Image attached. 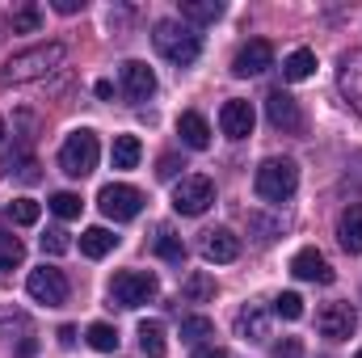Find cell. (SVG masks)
<instances>
[{
    "label": "cell",
    "instance_id": "cell-1",
    "mask_svg": "<svg viewBox=\"0 0 362 358\" xmlns=\"http://www.w3.org/2000/svg\"><path fill=\"white\" fill-rule=\"evenodd\" d=\"M64 64V42H38V47H25L17 55H8V64L0 68V85H30V81H42L51 68Z\"/></svg>",
    "mask_w": 362,
    "mask_h": 358
},
{
    "label": "cell",
    "instance_id": "cell-2",
    "mask_svg": "<svg viewBox=\"0 0 362 358\" xmlns=\"http://www.w3.org/2000/svg\"><path fill=\"white\" fill-rule=\"evenodd\" d=\"M152 42H156V51H160L169 64H177V68H189V64L202 55V38H198L189 25H177V21H156Z\"/></svg>",
    "mask_w": 362,
    "mask_h": 358
},
{
    "label": "cell",
    "instance_id": "cell-3",
    "mask_svg": "<svg viewBox=\"0 0 362 358\" xmlns=\"http://www.w3.org/2000/svg\"><path fill=\"white\" fill-rule=\"evenodd\" d=\"M253 190H257L262 202H286V198L299 190V169H295V161H286V156L262 161V169H257V178H253Z\"/></svg>",
    "mask_w": 362,
    "mask_h": 358
},
{
    "label": "cell",
    "instance_id": "cell-4",
    "mask_svg": "<svg viewBox=\"0 0 362 358\" xmlns=\"http://www.w3.org/2000/svg\"><path fill=\"white\" fill-rule=\"evenodd\" d=\"M97 156H101L97 135H93L89 127H81V131H72V135L64 139V148H59V169H64L68 178H89L93 169H97Z\"/></svg>",
    "mask_w": 362,
    "mask_h": 358
},
{
    "label": "cell",
    "instance_id": "cell-5",
    "mask_svg": "<svg viewBox=\"0 0 362 358\" xmlns=\"http://www.w3.org/2000/svg\"><path fill=\"white\" fill-rule=\"evenodd\" d=\"M156 291H160V282L148 270H122V274L110 278V299L118 308H139V304L156 299Z\"/></svg>",
    "mask_w": 362,
    "mask_h": 358
},
{
    "label": "cell",
    "instance_id": "cell-6",
    "mask_svg": "<svg viewBox=\"0 0 362 358\" xmlns=\"http://www.w3.org/2000/svg\"><path fill=\"white\" fill-rule=\"evenodd\" d=\"M97 207L114 219V224H127V219H135L139 211H144V194L135 190V185H122V181H114V185H101V194H97Z\"/></svg>",
    "mask_w": 362,
    "mask_h": 358
},
{
    "label": "cell",
    "instance_id": "cell-7",
    "mask_svg": "<svg viewBox=\"0 0 362 358\" xmlns=\"http://www.w3.org/2000/svg\"><path fill=\"white\" fill-rule=\"evenodd\" d=\"M211 202H215V181L202 178V173L181 178L177 190H173V211L177 215H202Z\"/></svg>",
    "mask_w": 362,
    "mask_h": 358
},
{
    "label": "cell",
    "instance_id": "cell-8",
    "mask_svg": "<svg viewBox=\"0 0 362 358\" xmlns=\"http://www.w3.org/2000/svg\"><path fill=\"white\" fill-rule=\"evenodd\" d=\"M25 291H30V299H38V304H47V308L68 304V278H64V270H55V266L30 270Z\"/></svg>",
    "mask_w": 362,
    "mask_h": 358
},
{
    "label": "cell",
    "instance_id": "cell-9",
    "mask_svg": "<svg viewBox=\"0 0 362 358\" xmlns=\"http://www.w3.org/2000/svg\"><path fill=\"white\" fill-rule=\"evenodd\" d=\"M316 329H320V337H329V342H346V337H354V329H358V312H354L350 304H329V308L316 312Z\"/></svg>",
    "mask_w": 362,
    "mask_h": 358
},
{
    "label": "cell",
    "instance_id": "cell-10",
    "mask_svg": "<svg viewBox=\"0 0 362 358\" xmlns=\"http://www.w3.org/2000/svg\"><path fill=\"white\" fill-rule=\"evenodd\" d=\"M253 122H257V114H253L249 101H240V97L223 101V110H219V131H223L228 139H249V135H253Z\"/></svg>",
    "mask_w": 362,
    "mask_h": 358
},
{
    "label": "cell",
    "instance_id": "cell-11",
    "mask_svg": "<svg viewBox=\"0 0 362 358\" xmlns=\"http://www.w3.org/2000/svg\"><path fill=\"white\" fill-rule=\"evenodd\" d=\"M266 68H274V47L266 38L245 42V47L236 51V59H232V72H236V76H262Z\"/></svg>",
    "mask_w": 362,
    "mask_h": 358
},
{
    "label": "cell",
    "instance_id": "cell-12",
    "mask_svg": "<svg viewBox=\"0 0 362 358\" xmlns=\"http://www.w3.org/2000/svg\"><path fill=\"white\" fill-rule=\"evenodd\" d=\"M266 114H270V122L278 131H303V110H299V101L291 97V93L274 89L266 97Z\"/></svg>",
    "mask_w": 362,
    "mask_h": 358
},
{
    "label": "cell",
    "instance_id": "cell-13",
    "mask_svg": "<svg viewBox=\"0 0 362 358\" xmlns=\"http://www.w3.org/2000/svg\"><path fill=\"white\" fill-rule=\"evenodd\" d=\"M291 274H295V278H303V282H320V287H329V282H333V266L325 262V253H320V249H299V253L291 258Z\"/></svg>",
    "mask_w": 362,
    "mask_h": 358
},
{
    "label": "cell",
    "instance_id": "cell-14",
    "mask_svg": "<svg viewBox=\"0 0 362 358\" xmlns=\"http://www.w3.org/2000/svg\"><path fill=\"white\" fill-rule=\"evenodd\" d=\"M202 258L215 262V266L236 262V258H240V241H236V232H232V228H211L206 241H202Z\"/></svg>",
    "mask_w": 362,
    "mask_h": 358
},
{
    "label": "cell",
    "instance_id": "cell-15",
    "mask_svg": "<svg viewBox=\"0 0 362 358\" xmlns=\"http://www.w3.org/2000/svg\"><path fill=\"white\" fill-rule=\"evenodd\" d=\"M122 93H127L131 101H148V97L156 93V72H152L148 64H139V59H127V64H122Z\"/></svg>",
    "mask_w": 362,
    "mask_h": 358
},
{
    "label": "cell",
    "instance_id": "cell-16",
    "mask_svg": "<svg viewBox=\"0 0 362 358\" xmlns=\"http://www.w3.org/2000/svg\"><path fill=\"white\" fill-rule=\"evenodd\" d=\"M236 337L245 342H266L270 337V312L262 304H245L240 316H236Z\"/></svg>",
    "mask_w": 362,
    "mask_h": 358
},
{
    "label": "cell",
    "instance_id": "cell-17",
    "mask_svg": "<svg viewBox=\"0 0 362 358\" xmlns=\"http://www.w3.org/2000/svg\"><path fill=\"white\" fill-rule=\"evenodd\" d=\"M341 93H346V101L354 105L362 114V51H350V55H341Z\"/></svg>",
    "mask_w": 362,
    "mask_h": 358
},
{
    "label": "cell",
    "instance_id": "cell-18",
    "mask_svg": "<svg viewBox=\"0 0 362 358\" xmlns=\"http://www.w3.org/2000/svg\"><path fill=\"white\" fill-rule=\"evenodd\" d=\"M177 135H181V144H185V148L202 152V148L211 144V122H206L198 110H185V114L177 118Z\"/></svg>",
    "mask_w": 362,
    "mask_h": 358
},
{
    "label": "cell",
    "instance_id": "cell-19",
    "mask_svg": "<svg viewBox=\"0 0 362 358\" xmlns=\"http://www.w3.org/2000/svg\"><path fill=\"white\" fill-rule=\"evenodd\" d=\"M337 241L346 253H362V207H346L337 219Z\"/></svg>",
    "mask_w": 362,
    "mask_h": 358
},
{
    "label": "cell",
    "instance_id": "cell-20",
    "mask_svg": "<svg viewBox=\"0 0 362 358\" xmlns=\"http://www.w3.org/2000/svg\"><path fill=\"white\" fill-rule=\"evenodd\" d=\"M312 72H316V51H308V47H299V51H291L282 59V81H291V85L308 81Z\"/></svg>",
    "mask_w": 362,
    "mask_h": 358
},
{
    "label": "cell",
    "instance_id": "cell-21",
    "mask_svg": "<svg viewBox=\"0 0 362 358\" xmlns=\"http://www.w3.org/2000/svg\"><path fill=\"white\" fill-rule=\"evenodd\" d=\"M139 350L148 358H165L169 342H165V325L160 321H139Z\"/></svg>",
    "mask_w": 362,
    "mask_h": 358
},
{
    "label": "cell",
    "instance_id": "cell-22",
    "mask_svg": "<svg viewBox=\"0 0 362 358\" xmlns=\"http://www.w3.org/2000/svg\"><path fill=\"white\" fill-rule=\"evenodd\" d=\"M181 17L194 21V25H211L223 17V4L219 0H181Z\"/></svg>",
    "mask_w": 362,
    "mask_h": 358
},
{
    "label": "cell",
    "instance_id": "cell-23",
    "mask_svg": "<svg viewBox=\"0 0 362 358\" xmlns=\"http://www.w3.org/2000/svg\"><path fill=\"white\" fill-rule=\"evenodd\" d=\"M139 156H144V148H139V139H135V135H114V148H110L114 169H135V165H139Z\"/></svg>",
    "mask_w": 362,
    "mask_h": 358
},
{
    "label": "cell",
    "instance_id": "cell-24",
    "mask_svg": "<svg viewBox=\"0 0 362 358\" xmlns=\"http://www.w3.org/2000/svg\"><path fill=\"white\" fill-rule=\"evenodd\" d=\"M114 245H118V236H114L110 228H85V232H81V253H85V258H105Z\"/></svg>",
    "mask_w": 362,
    "mask_h": 358
},
{
    "label": "cell",
    "instance_id": "cell-25",
    "mask_svg": "<svg viewBox=\"0 0 362 358\" xmlns=\"http://www.w3.org/2000/svg\"><path fill=\"white\" fill-rule=\"evenodd\" d=\"M181 295L189 299V304H206V299H215V278L211 274H189L185 282H181Z\"/></svg>",
    "mask_w": 362,
    "mask_h": 358
},
{
    "label": "cell",
    "instance_id": "cell-26",
    "mask_svg": "<svg viewBox=\"0 0 362 358\" xmlns=\"http://www.w3.org/2000/svg\"><path fill=\"white\" fill-rule=\"evenodd\" d=\"M89 346L93 350H101V354H114V350H118V329L105 325V321L89 325Z\"/></svg>",
    "mask_w": 362,
    "mask_h": 358
},
{
    "label": "cell",
    "instance_id": "cell-27",
    "mask_svg": "<svg viewBox=\"0 0 362 358\" xmlns=\"http://www.w3.org/2000/svg\"><path fill=\"white\" fill-rule=\"evenodd\" d=\"M156 253H160L165 262H173V266L185 262V245H181V236H173L169 228H160V232H156Z\"/></svg>",
    "mask_w": 362,
    "mask_h": 358
},
{
    "label": "cell",
    "instance_id": "cell-28",
    "mask_svg": "<svg viewBox=\"0 0 362 358\" xmlns=\"http://www.w3.org/2000/svg\"><path fill=\"white\" fill-rule=\"evenodd\" d=\"M25 262V245L13 232H0V270H13Z\"/></svg>",
    "mask_w": 362,
    "mask_h": 358
},
{
    "label": "cell",
    "instance_id": "cell-29",
    "mask_svg": "<svg viewBox=\"0 0 362 358\" xmlns=\"http://www.w3.org/2000/svg\"><path fill=\"white\" fill-rule=\"evenodd\" d=\"M47 207H51L59 219H76L85 202H81V194H72V190H59V194H51V202H47Z\"/></svg>",
    "mask_w": 362,
    "mask_h": 358
},
{
    "label": "cell",
    "instance_id": "cell-30",
    "mask_svg": "<svg viewBox=\"0 0 362 358\" xmlns=\"http://www.w3.org/2000/svg\"><path fill=\"white\" fill-rule=\"evenodd\" d=\"M38 215H42V207H38L34 198H13V202H8V219H13V224H21V228L38 224Z\"/></svg>",
    "mask_w": 362,
    "mask_h": 358
},
{
    "label": "cell",
    "instance_id": "cell-31",
    "mask_svg": "<svg viewBox=\"0 0 362 358\" xmlns=\"http://www.w3.org/2000/svg\"><path fill=\"white\" fill-rule=\"evenodd\" d=\"M211 333H215L211 316H185V321H181V342H202V337H211Z\"/></svg>",
    "mask_w": 362,
    "mask_h": 358
},
{
    "label": "cell",
    "instance_id": "cell-32",
    "mask_svg": "<svg viewBox=\"0 0 362 358\" xmlns=\"http://www.w3.org/2000/svg\"><path fill=\"white\" fill-rule=\"evenodd\" d=\"M274 316H282V321H299V316H303V299H299L295 291H282V295L274 299Z\"/></svg>",
    "mask_w": 362,
    "mask_h": 358
},
{
    "label": "cell",
    "instance_id": "cell-33",
    "mask_svg": "<svg viewBox=\"0 0 362 358\" xmlns=\"http://www.w3.org/2000/svg\"><path fill=\"white\" fill-rule=\"evenodd\" d=\"M38 25H42V13H38L34 4H25V8L13 13V34H34Z\"/></svg>",
    "mask_w": 362,
    "mask_h": 358
},
{
    "label": "cell",
    "instance_id": "cell-34",
    "mask_svg": "<svg viewBox=\"0 0 362 358\" xmlns=\"http://www.w3.org/2000/svg\"><path fill=\"white\" fill-rule=\"evenodd\" d=\"M68 249H72V241H68V232H64V228H51V232L42 236V253L59 258V253H68Z\"/></svg>",
    "mask_w": 362,
    "mask_h": 358
},
{
    "label": "cell",
    "instance_id": "cell-35",
    "mask_svg": "<svg viewBox=\"0 0 362 358\" xmlns=\"http://www.w3.org/2000/svg\"><path fill=\"white\" fill-rule=\"evenodd\" d=\"M274 358H303V342H299V337H282V342H274Z\"/></svg>",
    "mask_w": 362,
    "mask_h": 358
},
{
    "label": "cell",
    "instance_id": "cell-36",
    "mask_svg": "<svg viewBox=\"0 0 362 358\" xmlns=\"http://www.w3.org/2000/svg\"><path fill=\"white\" fill-rule=\"evenodd\" d=\"M181 169H185V165H181L177 156H160V169H156V173H160V178L169 181V178H177Z\"/></svg>",
    "mask_w": 362,
    "mask_h": 358
},
{
    "label": "cell",
    "instance_id": "cell-37",
    "mask_svg": "<svg viewBox=\"0 0 362 358\" xmlns=\"http://www.w3.org/2000/svg\"><path fill=\"white\" fill-rule=\"evenodd\" d=\"M194 358H232V354H228V350H219V346H198Z\"/></svg>",
    "mask_w": 362,
    "mask_h": 358
},
{
    "label": "cell",
    "instance_id": "cell-38",
    "mask_svg": "<svg viewBox=\"0 0 362 358\" xmlns=\"http://www.w3.org/2000/svg\"><path fill=\"white\" fill-rule=\"evenodd\" d=\"M55 8L59 13H76V8H85V0H55Z\"/></svg>",
    "mask_w": 362,
    "mask_h": 358
},
{
    "label": "cell",
    "instance_id": "cell-39",
    "mask_svg": "<svg viewBox=\"0 0 362 358\" xmlns=\"http://www.w3.org/2000/svg\"><path fill=\"white\" fill-rule=\"evenodd\" d=\"M59 346H76V329H72V325L59 329Z\"/></svg>",
    "mask_w": 362,
    "mask_h": 358
},
{
    "label": "cell",
    "instance_id": "cell-40",
    "mask_svg": "<svg viewBox=\"0 0 362 358\" xmlns=\"http://www.w3.org/2000/svg\"><path fill=\"white\" fill-rule=\"evenodd\" d=\"M34 350H38V346H34V342H30V337H25V342H21V346H17V354H21V358H30V354H34Z\"/></svg>",
    "mask_w": 362,
    "mask_h": 358
},
{
    "label": "cell",
    "instance_id": "cell-41",
    "mask_svg": "<svg viewBox=\"0 0 362 358\" xmlns=\"http://www.w3.org/2000/svg\"><path fill=\"white\" fill-rule=\"evenodd\" d=\"M0 139H4V118H0Z\"/></svg>",
    "mask_w": 362,
    "mask_h": 358
},
{
    "label": "cell",
    "instance_id": "cell-42",
    "mask_svg": "<svg viewBox=\"0 0 362 358\" xmlns=\"http://www.w3.org/2000/svg\"><path fill=\"white\" fill-rule=\"evenodd\" d=\"M354 358H362V350H358V354H354Z\"/></svg>",
    "mask_w": 362,
    "mask_h": 358
}]
</instances>
